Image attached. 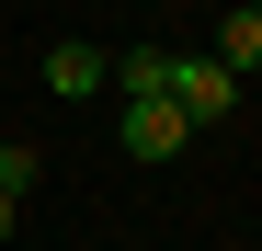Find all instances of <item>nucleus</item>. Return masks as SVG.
<instances>
[{
	"label": "nucleus",
	"instance_id": "nucleus-1",
	"mask_svg": "<svg viewBox=\"0 0 262 251\" xmlns=\"http://www.w3.org/2000/svg\"><path fill=\"white\" fill-rule=\"evenodd\" d=\"M160 103H171V114H183L194 137H205V126H228V114H239V69H216V57H183V46H171V80H160Z\"/></svg>",
	"mask_w": 262,
	"mask_h": 251
},
{
	"label": "nucleus",
	"instance_id": "nucleus-4",
	"mask_svg": "<svg viewBox=\"0 0 262 251\" xmlns=\"http://www.w3.org/2000/svg\"><path fill=\"white\" fill-rule=\"evenodd\" d=\"M216 69H262V12L216 0Z\"/></svg>",
	"mask_w": 262,
	"mask_h": 251
},
{
	"label": "nucleus",
	"instance_id": "nucleus-6",
	"mask_svg": "<svg viewBox=\"0 0 262 251\" xmlns=\"http://www.w3.org/2000/svg\"><path fill=\"white\" fill-rule=\"evenodd\" d=\"M12 228H23V205H12V194H0V251H12Z\"/></svg>",
	"mask_w": 262,
	"mask_h": 251
},
{
	"label": "nucleus",
	"instance_id": "nucleus-3",
	"mask_svg": "<svg viewBox=\"0 0 262 251\" xmlns=\"http://www.w3.org/2000/svg\"><path fill=\"white\" fill-rule=\"evenodd\" d=\"M183 149H194V126L171 103H125V160H183Z\"/></svg>",
	"mask_w": 262,
	"mask_h": 251
},
{
	"label": "nucleus",
	"instance_id": "nucleus-5",
	"mask_svg": "<svg viewBox=\"0 0 262 251\" xmlns=\"http://www.w3.org/2000/svg\"><path fill=\"white\" fill-rule=\"evenodd\" d=\"M34 183H46V160H34V149H12V137H0V194H12V205H23Z\"/></svg>",
	"mask_w": 262,
	"mask_h": 251
},
{
	"label": "nucleus",
	"instance_id": "nucleus-8",
	"mask_svg": "<svg viewBox=\"0 0 262 251\" xmlns=\"http://www.w3.org/2000/svg\"><path fill=\"white\" fill-rule=\"evenodd\" d=\"M194 12H216V0H194Z\"/></svg>",
	"mask_w": 262,
	"mask_h": 251
},
{
	"label": "nucleus",
	"instance_id": "nucleus-7",
	"mask_svg": "<svg viewBox=\"0 0 262 251\" xmlns=\"http://www.w3.org/2000/svg\"><path fill=\"white\" fill-rule=\"evenodd\" d=\"M239 12H262V0H239Z\"/></svg>",
	"mask_w": 262,
	"mask_h": 251
},
{
	"label": "nucleus",
	"instance_id": "nucleus-2",
	"mask_svg": "<svg viewBox=\"0 0 262 251\" xmlns=\"http://www.w3.org/2000/svg\"><path fill=\"white\" fill-rule=\"evenodd\" d=\"M34 69H46V92H57V103H92L103 80H114V57L92 46V34H69V46H46V57H34Z\"/></svg>",
	"mask_w": 262,
	"mask_h": 251
}]
</instances>
